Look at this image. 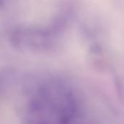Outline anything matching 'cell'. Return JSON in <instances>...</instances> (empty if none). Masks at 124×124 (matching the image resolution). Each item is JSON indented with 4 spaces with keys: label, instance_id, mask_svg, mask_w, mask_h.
<instances>
[{
    "label": "cell",
    "instance_id": "6da1fadb",
    "mask_svg": "<svg viewBox=\"0 0 124 124\" xmlns=\"http://www.w3.org/2000/svg\"><path fill=\"white\" fill-rule=\"evenodd\" d=\"M15 124H115L69 82L56 77L23 88Z\"/></svg>",
    "mask_w": 124,
    "mask_h": 124
},
{
    "label": "cell",
    "instance_id": "7a4b0ae2",
    "mask_svg": "<svg viewBox=\"0 0 124 124\" xmlns=\"http://www.w3.org/2000/svg\"><path fill=\"white\" fill-rule=\"evenodd\" d=\"M59 31L55 25L46 27H17L10 35L13 45L24 50L48 51L57 46Z\"/></svg>",
    "mask_w": 124,
    "mask_h": 124
}]
</instances>
